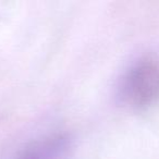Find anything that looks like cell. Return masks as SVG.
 <instances>
[{"label":"cell","mask_w":159,"mask_h":159,"mask_svg":"<svg viewBox=\"0 0 159 159\" xmlns=\"http://www.w3.org/2000/svg\"><path fill=\"white\" fill-rule=\"evenodd\" d=\"M119 89L121 102L131 108L150 106L159 98V60H139L124 75Z\"/></svg>","instance_id":"1"},{"label":"cell","mask_w":159,"mask_h":159,"mask_svg":"<svg viewBox=\"0 0 159 159\" xmlns=\"http://www.w3.org/2000/svg\"><path fill=\"white\" fill-rule=\"evenodd\" d=\"M66 152V142L61 137L36 145L21 159H63Z\"/></svg>","instance_id":"2"}]
</instances>
